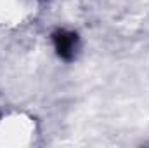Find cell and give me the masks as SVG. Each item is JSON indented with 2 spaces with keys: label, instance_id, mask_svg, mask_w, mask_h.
Instances as JSON below:
<instances>
[{
  "label": "cell",
  "instance_id": "1",
  "mask_svg": "<svg viewBox=\"0 0 149 148\" xmlns=\"http://www.w3.org/2000/svg\"><path fill=\"white\" fill-rule=\"evenodd\" d=\"M52 42H54V49L61 59H64V61L74 59L78 47H80L78 33L70 32V30H56L52 33Z\"/></svg>",
  "mask_w": 149,
  "mask_h": 148
},
{
  "label": "cell",
  "instance_id": "2",
  "mask_svg": "<svg viewBox=\"0 0 149 148\" xmlns=\"http://www.w3.org/2000/svg\"><path fill=\"white\" fill-rule=\"evenodd\" d=\"M40 2H47V0H40Z\"/></svg>",
  "mask_w": 149,
  "mask_h": 148
}]
</instances>
